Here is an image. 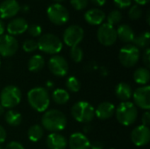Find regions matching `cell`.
I'll return each mask as SVG.
<instances>
[{
    "mask_svg": "<svg viewBox=\"0 0 150 149\" xmlns=\"http://www.w3.org/2000/svg\"><path fill=\"white\" fill-rule=\"evenodd\" d=\"M43 129L51 133H59L67 126V118L61 111L52 109L46 112L41 118Z\"/></svg>",
    "mask_w": 150,
    "mask_h": 149,
    "instance_id": "cell-1",
    "label": "cell"
},
{
    "mask_svg": "<svg viewBox=\"0 0 150 149\" xmlns=\"http://www.w3.org/2000/svg\"><path fill=\"white\" fill-rule=\"evenodd\" d=\"M27 101L33 110L43 112L49 106L50 96L47 89L43 87H35L28 91Z\"/></svg>",
    "mask_w": 150,
    "mask_h": 149,
    "instance_id": "cell-2",
    "label": "cell"
},
{
    "mask_svg": "<svg viewBox=\"0 0 150 149\" xmlns=\"http://www.w3.org/2000/svg\"><path fill=\"white\" fill-rule=\"evenodd\" d=\"M116 119L123 126H131L137 119L138 110L134 103L129 101L121 102L115 109Z\"/></svg>",
    "mask_w": 150,
    "mask_h": 149,
    "instance_id": "cell-3",
    "label": "cell"
},
{
    "mask_svg": "<svg viewBox=\"0 0 150 149\" xmlns=\"http://www.w3.org/2000/svg\"><path fill=\"white\" fill-rule=\"evenodd\" d=\"M72 117L79 123H91L95 117L94 107L86 101H78L71 108Z\"/></svg>",
    "mask_w": 150,
    "mask_h": 149,
    "instance_id": "cell-4",
    "label": "cell"
},
{
    "mask_svg": "<svg viewBox=\"0 0 150 149\" xmlns=\"http://www.w3.org/2000/svg\"><path fill=\"white\" fill-rule=\"evenodd\" d=\"M38 48L47 54H59L62 49V42L58 36L53 33H45L41 35L37 41Z\"/></svg>",
    "mask_w": 150,
    "mask_h": 149,
    "instance_id": "cell-5",
    "label": "cell"
},
{
    "mask_svg": "<svg viewBox=\"0 0 150 149\" xmlns=\"http://www.w3.org/2000/svg\"><path fill=\"white\" fill-rule=\"evenodd\" d=\"M22 98L21 90L15 85L5 86L0 93V105L4 108H14Z\"/></svg>",
    "mask_w": 150,
    "mask_h": 149,
    "instance_id": "cell-6",
    "label": "cell"
},
{
    "mask_svg": "<svg viewBox=\"0 0 150 149\" xmlns=\"http://www.w3.org/2000/svg\"><path fill=\"white\" fill-rule=\"evenodd\" d=\"M47 15L49 21L55 25H63L69 18V13L67 8L61 4L55 3L47 7Z\"/></svg>",
    "mask_w": 150,
    "mask_h": 149,
    "instance_id": "cell-7",
    "label": "cell"
},
{
    "mask_svg": "<svg viewBox=\"0 0 150 149\" xmlns=\"http://www.w3.org/2000/svg\"><path fill=\"white\" fill-rule=\"evenodd\" d=\"M140 59V49L133 44L122 47L119 53V60L126 68L134 67Z\"/></svg>",
    "mask_w": 150,
    "mask_h": 149,
    "instance_id": "cell-8",
    "label": "cell"
},
{
    "mask_svg": "<svg viewBox=\"0 0 150 149\" xmlns=\"http://www.w3.org/2000/svg\"><path fill=\"white\" fill-rule=\"evenodd\" d=\"M84 31L78 25H71L68 26L62 35L63 42L69 47H76L83 40Z\"/></svg>",
    "mask_w": 150,
    "mask_h": 149,
    "instance_id": "cell-9",
    "label": "cell"
},
{
    "mask_svg": "<svg viewBox=\"0 0 150 149\" xmlns=\"http://www.w3.org/2000/svg\"><path fill=\"white\" fill-rule=\"evenodd\" d=\"M98 42L105 47L112 46L117 40V32L114 26L105 23L101 24L97 32Z\"/></svg>",
    "mask_w": 150,
    "mask_h": 149,
    "instance_id": "cell-10",
    "label": "cell"
},
{
    "mask_svg": "<svg viewBox=\"0 0 150 149\" xmlns=\"http://www.w3.org/2000/svg\"><path fill=\"white\" fill-rule=\"evenodd\" d=\"M18 49V42L14 36L3 34L0 36V55L3 57H11L14 55Z\"/></svg>",
    "mask_w": 150,
    "mask_h": 149,
    "instance_id": "cell-11",
    "label": "cell"
},
{
    "mask_svg": "<svg viewBox=\"0 0 150 149\" xmlns=\"http://www.w3.org/2000/svg\"><path fill=\"white\" fill-rule=\"evenodd\" d=\"M49 71L55 76L63 77L69 72V64L62 55H54L48 61Z\"/></svg>",
    "mask_w": 150,
    "mask_h": 149,
    "instance_id": "cell-12",
    "label": "cell"
},
{
    "mask_svg": "<svg viewBox=\"0 0 150 149\" xmlns=\"http://www.w3.org/2000/svg\"><path fill=\"white\" fill-rule=\"evenodd\" d=\"M134 105L141 109L149 111L150 109V87L144 85L137 88L133 92Z\"/></svg>",
    "mask_w": 150,
    "mask_h": 149,
    "instance_id": "cell-13",
    "label": "cell"
},
{
    "mask_svg": "<svg viewBox=\"0 0 150 149\" xmlns=\"http://www.w3.org/2000/svg\"><path fill=\"white\" fill-rule=\"evenodd\" d=\"M132 142L137 147H143L150 141V130L143 125L138 126L131 133Z\"/></svg>",
    "mask_w": 150,
    "mask_h": 149,
    "instance_id": "cell-14",
    "label": "cell"
},
{
    "mask_svg": "<svg viewBox=\"0 0 150 149\" xmlns=\"http://www.w3.org/2000/svg\"><path fill=\"white\" fill-rule=\"evenodd\" d=\"M20 11V5L17 0H4L0 4V18H14Z\"/></svg>",
    "mask_w": 150,
    "mask_h": 149,
    "instance_id": "cell-15",
    "label": "cell"
},
{
    "mask_svg": "<svg viewBox=\"0 0 150 149\" xmlns=\"http://www.w3.org/2000/svg\"><path fill=\"white\" fill-rule=\"evenodd\" d=\"M28 28V23L27 21L23 18H12L7 25L6 30L9 35L15 36L24 33L27 31Z\"/></svg>",
    "mask_w": 150,
    "mask_h": 149,
    "instance_id": "cell-16",
    "label": "cell"
},
{
    "mask_svg": "<svg viewBox=\"0 0 150 149\" xmlns=\"http://www.w3.org/2000/svg\"><path fill=\"white\" fill-rule=\"evenodd\" d=\"M69 149H91V142L87 136L82 133H74L68 141Z\"/></svg>",
    "mask_w": 150,
    "mask_h": 149,
    "instance_id": "cell-17",
    "label": "cell"
},
{
    "mask_svg": "<svg viewBox=\"0 0 150 149\" xmlns=\"http://www.w3.org/2000/svg\"><path fill=\"white\" fill-rule=\"evenodd\" d=\"M46 142L49 149H65L68 146L67 139L59 133H51L48 134Z\"/></svg>",
    "mask_w": 150,
    "mask_h": 149,
    "instance_id": "cell-18",
    "label": "cell"
},
{
    "mask_svg": "<svg viewBox=\"0 0 150 149\" xmlns=\"http://www.w3.org/2000/svg\"><path fill=\"white\" fill-rule=\"evenodd\" d=\"M105 18V13L98 8L90 9L84 13L85 21L91 25H99L103 24Z\"/></svg>",
    "mask_w": 150,
    "mask_h": 149,
    "instance_id": "cell-19",
    "label": "cell"
},
{
    "mask_svg": "<svg viewBox=\"0 0 150 149\" xmlns=\"http://www.w3.org/2000/svg\"><path fill=\"white\" fill-rule=\"evenodd\" d=\"M114 113L115 106L111 102H103L95 109V116L101 120H105L112 118Z\"/></svg>",
    "mask_w": 150,
    "mask_h": 149,
    "instance_id": "cell-20",
    "label": "cell"
},
{
    "mask_svg": "<svg viewBox=\"0 0 150 149\" xmlns=\"http://www.w3.org/2000/svg\"><path fill=\"white\" fill-rule=\"evenodd\" d=\"M116 32H117V39L120 40L124 43L133 42L135 37V33L133 28L127 24L120 25L118 29L116 30Z\"/></svg>",
    "mask_w": 150,
    "mask_h": 149,
    "instance_id": "cell-21",
    "label": "cell"
},
{
    "mask_svg": "<svg viewBox=\"0 0 150 149\" xmlns=\"http://www.w3.org/2000/svg\"><path fill=\"white\" fill-rule=\"evenodd\" d=\"M115 95L122 102L128 101L133 95V90L131 86L124 82L118 83L115 87Z\"/></svg>",
    "mask_w": 150,
    "mask_h": 149,
    "instance_id": "cell-22",
    "label": "cell"
},
{
    "mask_svg": "<svg viewBox=\"0 0 150 149\" xmlns=\"http://www.w3.org/2000/svg\"><path fill=\"white\" fill-rule=\"evenodd\" d=\"M45 66V60L42 55L40 54H35L32 56L27 63L28 70L33 73L40 71Z\"/></svg>",
    "mask_w": 150,
    "mask_h": 149,
    "instance_id": "cell-23",
    "label": "cell"
},
{
    "mask_svg": "<svg viewBox=\"0 0 150 149\" xmlns=\"http://www.w3.org/2000/svg\"><path fill=\"white\" fill-rule=\"evenodd\" d=\"M134 80L141 85H147L150 80V72L147 68H139L134 73Z\"/></svg>",
    "mask_w": 150,
    "mask_h": 149,
    "instance_id": "cell-24",
    "label": "cell"
},
{
    "mask_svg": "<svg viewBox=\"0 0 150 149\" xmlns=\"http://www.w3.org/2000/svg\"><path fill=\"white\" fill-rule=\"evenodd\" d=\"M4 119L9 126H18L22 123L23 117L18 112L15 110H10L4 113Z\"/></svg>",
    "mask_w": 150,
    "mask_h": 149,
    "instance_id": "cell-25",
    "label": "cell"
},
{
    "mask_svg": "<svg viewBox=\"0 0 150 149\" xmlns=\"http://www.w3.org/2000/svg\"><path fill=\"white\" fill-rule=\"evenodd\" d=\"M69 93L64 89H56L52 93V99L57 105H65L69 100Z\"/></svg>",
    "mask_w": 150,
    "mask_h": 149,
    "instance_id": "cell-26",
    "label": "cell"
},
{
    "mask_svg": "<svg viewBox=\"0 0 150 149\" xmlns=\"http://www.w3.org/2000/svg\"><path fill=\"white\" fill-rule=\"evenodd\" d=\"M44 135V129L40 125L32 126L27 131V137L32 142H38Z\"/></svg>",
    "mask_w": 150,
    "mask_h": 149,
    "instance_id": "cell-27",
    "label": "cell"
},
{
    "mask_svg": "<svg viewBox=\"0 0 150 149\" xmlns=\"http://www.w3.org/2000/svg\"><path fill=\"white\" fill-rule=\"evenodd\" d=\"M150 42V33L149 31H146L134 37L133 43L137 48H147Z\"/></svg>",
    "mask_w": 150,
    "mask_h": 149,
    "instance_id": "cell-28",
    "label": "cell"
},
{
    "mask_svg": "<svg viewBox=\"0 0 150 149\" xmlns=\"http://www.w3.org/2000/svg\"><path fill=\"white\" fill-rule=\"evenodd\" d=\"M65 85H66L67 90L70 92H73V93L78 92L81 89V83L76 76L68 77L66 80Z\"/></svg>",
    "mask_w": 150,
    "mask_h": 149,
    "instance_id": "cell-29",
    "label": "cell"
},
{
    "mask_svg": "<svg viewBox=\"0 0 150 149\" xmlns=\"http://www.w3.org/2000/svg\"><path fill=\"white\" fill-rule=\"evenodd\" d=\"M105 18L107 20V24L113 26L122 20V13L119 10H113L107 15Z\"/></svg>",
    "mask_w": 150,
    "mask_h": 149,
    "instance_id": "cell-30",
    "label": "cell"
},
{
    "mask_svg": "<svg viewBox=\"0 0 150 149\" xmlns=\"http://www.w3.org/2000/svg\"><path fill=\"white\" fill-rule=\"evenodd\" d=\"M128 17L132 19V20H138L142 17V8L137 5H131L129 11H128Z\"/></svg>",
    "mask_w": 150,
    "mask_h": 149,
    "instance_id": "cell-31",
    "label": "cell"
},
{
    "mask_svg": "<svg viewBox=\"0 0 150 149\" xmlns=\"http://www.w3.org/2000/svg\"><path fill=\"white\" fill-rule=\"evenodd\" d=\"M70 57H71V59L75 62H80V61H82V60L83 58V49L80 47H78V46L70 47Z\"/></svg>",
    "mask_w": 150,
    "mask_h": 149,
    "instance_id": "cell-32",
    "label": "cell"
},
{
    "mask_svg": "<svg viewBox=\"0 0 150 149\" xmlns=\"http://www.w3.org/2000/svg\"><path fill=\"white\" fill-rule=\"evenodd\" d=\"M23 50L26 53H33L34 52L36 49H38V44L37 41L32 39H28L24 41L23 45H22Z\"/></svg>",
    "mask_w": 150,
    "mask_h": 149,
    "instance_id": "cell-33",
    "label": "cell"
},
{
    "mask_svg": "<svg viewBox=\"0 0 150 149\" xmlns=\"http://www.w3.org/2000/svg\"><path fill=\"white\" fill-rule=\"evenodd\" d=\"M27 32L32 37H39L42 33V28L40 25L33 24L31 25H28Z\"/></svg>",
    "mask_w": 150,
    "mask_h": 149,
    "instance_id": "cell-34",
    "label": "cell"
},
{
    "mask_svg": "<svg viewBox=\"0 0 150 149\" xmlns=\"http://www.w3.org/2000/svg\"><path fill=\"white\" fill-rule=\"evenodd\" d=\"M89 4V0H70V4L76 11L84 10Z\"/></svg>",
    "mask_w": 150,
    "mask_h": 149,
    "instance_id": "cell-35",
    "label": "cell"
},
{
    "mask_svg": "<svg viewBox=\"0 0 150 149\" xmlns=\"http://www.w3.org/2000/svg\"><path fill=\"white\" fill-rule=\"evenodd\" d=\"M113 3L119 9H127L132 5V0H113Z\"/></svg>",
    "mask_w": 150,
    "mask_h": 149,
    "instance_id": "cell-36",
    "label": "cell"
},
{
    "mask_svg": "<svg viewBox=\"0 0 150 149\" xmlns=\"http://www.w3.org/2000/svg\"><path fill=\"white\" fill-rule=\"evenodd\" d=\"M142 60H143V63L145 64L146 68H149L150 67V49L149 47H147L143 53V57H142Z\"/></svg>",
    "mask_w": 150,
    "mask_h": 149,
    "instance_id": "cell-37",
    "label": "cell"
},
{
    "mask_svg": "<svg viewBox=\"0 0 150 149\" xmlns=\"http://www.w3.org/2000/svg\"><path fill=\"white\" fill-rule=\"evenodd\" d=\"M4 149H25L24 146L18 141H11L8 143Z\"/></svg>",
    "mask_w": 150,
    "mask_h": 149,
    "instance_id": "cell-38",
    "label": "cell"
},
{
    "mask_svg": "<svg viewBox=\"0 0 150 149\" xmlns=\"http://www.w3.org/2000/svg\"><path fill=\"white\" fill-rule=\"evenodd\" d=\"M142 125L145 126H149L150 125V112L149 111L145 112L144 114L142 115Z\"/></svg>",
    "mask_w": 150,
    "mask_h": 149,
    "instance_id": "cell-39",
    "label": "cell"
},
{
    "mask_svg": "<svg viewBox=\"0 0 150 149\" xmlns=\"http://www.w3.org/2000/svg\"><path fill=\"white\" fill-rule=\"evenodd\" d=\"M6 131L5 129L0 125V144L4 143L6 140Z\"/></svg>",
    "mask_w": 150,
    "mask_h": 149,
    "instance_id": "cell-40",
    "label": "cell"
},
{
    "mask_svg": "<svg viewBox=\"0 0 150 149\" xmlns=\"http://www.w3.org/2000/svg\"><path fill=\"white\" fill-rule=\"evenodd\" d=\"M104 146L99 141H95L93 143H91V149H103Z\"/></svg>",
    "mask_w": 150,
    "mask_h": 149,
    "instance_id": "cell-41",
    "label": "cell"
},
{
    "mask_svg": "<svg viewBox=\"0 0 150 149\" xmlns=\"http://www.w3.org/2000/svg\"><path fill=\"white\" fill-rule=\"evenodd\" d=\"M91 1L97 6H103L106 3V0H91Z\"/></svg>",
    "mask_w": 150,
    "mask_h": 149,
    "instance_id": "cell-42",
    "label": "cell"
},
{
    "mask_svg": "<svg viewBox=\"0 0 150 149\" xmlns=\"http://www.w3.org/2000/svg\"><path fill=\"white\" fill-rule=\"evenodd\" d=\"M137 5H146L149 3L150 0H134Z\"/></svg>",
    "mask_w": 150,
    "mask_h": 149,
    "instance_id": "cell-43",
    "label": "cell"
},
{
    "mask_svg": "<svg viewBox=\"0 0 150 149\" xmlns=\"http://www.w3.org/2000/svg\"><path fill=\"white\" fill-rule=\"evenodd\" d=\"M4 30H5V27H4V24L3 22V20L0 18V36L4 34Z\"/></svg>",
    "mask_w": 150,
    "mask_h": 149,
    "instance_id": "cell-44",
    "label": "cell"
},
{
    "mask_svg": "<svg viewBox=\"0 0 150 149\" xmlns=\"http://www.w3.org/2000/svg\"><path fill=\"white\" fill-rule=\"evenodd\" d=\"M4 114V108L0 105V116H3Z\"/></svg>",
    "mask_w": 150,
    "mask_h": 149,
    "instance_id": "cell-45",
    "label": "cell"
},
{
    "mask_svg": "<svg viewBox=\"0 0 150 149\" xmlns=\"http://www.w3.org/2000/svg\"><path fill=\"white\" fill-rule=\"evenodd\" d=\"M83 130H84V132H85V133H89V132H90V130H91V126H84Z\"/></svg>",
    "mask_w": 150,
    "mask_h": 149,
    "instance_id": "cell-46",
    "label": "cell"
},
{
    "mask_svg": "<svg viewBox=\"0 0 150 149\" xmlns=\"http://www.w3.org/2000/svg\"><path fill=\"white\" fill-rule=\"evenodd\" d=\"M146 19H147V23H148V25H149V24H150L149 11H148V12H147V17H146Z\"/></svg>",
    "mask_w": 150,
    "mask_h": 149,
    "instance_id": "cell-47",
    "label": "cell"
},
{
    "mask_svg": "<svg viewBox=\"0 0 150 149\" xmlns=\"http://www.w3.org/2000/svg\"><path fill=\"white\" fill-rule=\"evenodd\" d=\"M47 87H49V88H53L54 87V83L53 82H47Z\"/></svg>",
    "mask_w": 150,
    "mask_h": 149,
    "instance_id": "cell-48",
    "label": "cell"
},
{
    "mask_svg": "<svg viewBox=\"0 0 150 149\" xmlns=\"http://www.w3.org/2000/svg\"><path fill=\"white\" fill-rule=\"evenodd\" d=\"M22 9H23V11H25V12H26L27 11H28V6H26V5H24L23 7H22Z\"/></svg>",
    "mask_w": 150,
    "mask_h": 149,
    "instance_id": "cell-49",
    "label": "cell"
},
{
    "mask_svg": "<svg viewBox=\"0 0 150 149\" xmlns=\"http://www.w3.org/2000/svg\"><path fill=\"white\" fill-rule=\"evenodd\" d=\"M54 1L55 2V4H61V3L64 2L65 0H54Z\"/></svg>",
    "mask_w": 150,
    "mask_h": 149,
    "instance_id": "cell-50",
    "label": "cell"
},
{
    "mask_svg": "<svg viewBox=\"0 0 150 149\" xmlns=\"http://www.w3.org/2000/svg\"><path fill=\"white\" fill-rule=\"evenodd\" d=\"M0 149H3V148H2V147H1V146H0Z\"/></svg>",
    "mask_w": 150,
    "mask_h": 149,
    "instance_id": "cell-51",
    "label": "cell"
},
{
    "mask_svg": "<svg viewBox=\"0 0 150 149\" xmlns=\"http://www.w3.org/2000/svg\"><path fill=\"white\" fill-rule=\"evenodd\" d=\"M0 66H1V61H0Z\"/></svg>",
    "mask_w": 150,
    "mask_h": 149,
    "instance_id": "cell-52",
    "label": "cell"
},
{
    "mask_svg": "<svg viewBox=\"0 0 150 149\" xmlns=\"http://www.w3.org/2000/svg\"><path fill=\"white\" fill-rule=\"evenodd\" d=\"M110 149H115V148H110Z\"/></svg>",
    "mask_w": 150,
    "mask_h": 149,
    "instance_id": "cell-53",
    "label": "cell"
}]
</instances>
